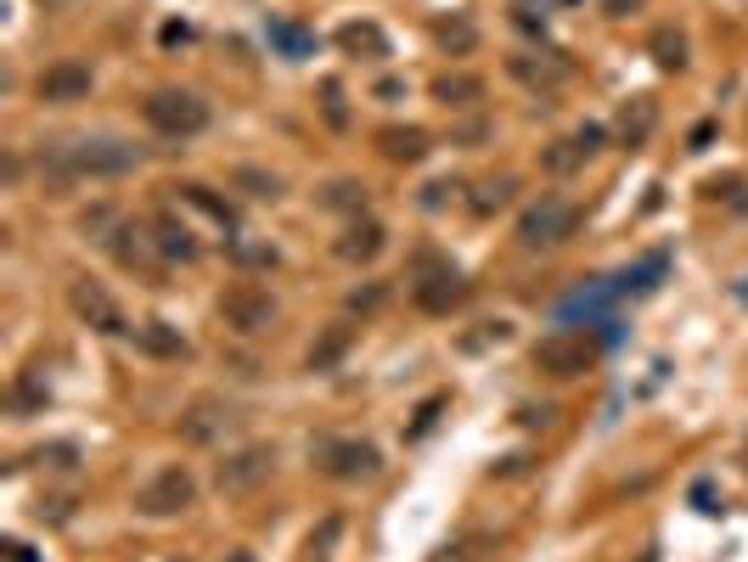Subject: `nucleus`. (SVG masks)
Wrapping results in <instances>:
<instances>
[{
  "label": "nucleus",
  "mask_w": 748,
  "mask_h": 562,
  "mask_svg": "<svg viewBox=\"0 0 748 562\" xmlns=\"http://www.w3.org/2000/svg\"><path fill=\"white\" fill-rule=\"evenodd\" d=\"M34 169L52 192H68L74 180H119L142 169V147L119 135H74V140H40Z\"/></svg>",
  "instance_id": "1"
},
{
  "label": "nucleus",
  "mask_w": 748,
  "mask_h": 562,
  "mask_svg": "<svg viewBox=\"0 0 748 562\" xmlns=\"http://www.w3.org/2000/svg\"><path fill=\"white\" fill-rule=\"evenodd\" d=\"M467 293H473V281H467L445 254L423 248V254L411 259V299H416V310H428V315H450V310H461V304H467Z\"/></svg>",
  "instance_id": "2"
},
{
  "label": "nucleus",
  "mask_w": 748,
  "mask_h": 562,
  "mask_svg": "<svg viewBox=\"0 0 748 562\" xmlns=\"http://www.w3.org/2000/svg\"><path fill=\"white\" fill-rule=\"evenodd\" d=\"M310 461H315V473L338 479V484H360V479L383 473V450L371 439H344V434H321L310 445Z\"/></svg>",
  "instance_id": "3"
},
{
  "label": "nucleus",
  "mask_w": 748,
  "mask_h": 562,
  "mask_svg": "<svg viewBox=\"0 0 748 562\" xmlns=\"http://www.w3.org/2000/svg\"><path fill=\"white\" fill-rule=\"evenodd\" d=\"M142 113H147V124H153L158 135H175V140H192V135L209 130V102L198 97V90L164 85V90H153V97L142 102Z\"/></svg>",
  "instance_id": "4"
},
{
  "label": "nucleus",
  "mask_w": 748,
  "mask_h": 562,
  "mask_svg": "<svg viewBox=\"0 0 748 562\" xmlns=\"http://www.w3.org/2000/svg\"><path fill=\"white\" fill-rule=\"evenodd\" d=\"M580 203H569V198H540V203H529L524 209V220H518V243L529 248V254H546V248H563L574 231H580Z\"/></svg>",
  "instance_id": "5"
},
{
  "label": "nucleus",
  "mask_w": 748,
  "mask_h": 562,
  "mask_svg": "<svg viewBox=\"0 0 748 562\" xmlns=\"http://www.w3.org/2000/svg\"><path fill=\"white\" fill-rule=\"evenodd\" d=\"M596 355H602V344L591 338V333H551V338H540L535 344V366L546 371V378H585V371L596 366Z\"/></svg>",
  "instance_id": "6"
},
{
  "label": "nucleus",
  "mask_w": 748,
  "mask_h": 562,
  "mask_svg": "<svg viewBox=\"0 0 748 562\" xmlns=\"http://www.w3.org/2000/svg\"><path fill=\"white\" fill-rule=\"evenodd\" d=\"M220 321L237 338H259V333H270V326H276V299L265 288H254V281H237V288L220 293Z\"/></svg>",
  "instance_id": "7"
},
{
  "label": "nucleus",
  "mask_w": 748,
  "mask_h": 562,
  "mask_svg": "<svg viewBox=\"0 0 748 562\" xmlns=\"http://www.w3.org/2000/svg\"><path fill=\"white\" fill-rule=\"evenodd\" d=\"M186 506H198V479L186 467H164L158 479H147L135 490V512L142 518H180Z\"/></svg>",
  "instance_id": "8"
},
{
  "label": "nucleus",
  "mask_w": 748,
  "mask_h": 562,
  "mask_svg": "<svg viewBox=\"0 0 748 562\" xmlns=\"http://www.w3.org/2000/svg\"><path fill=\"white\" fill-rule=\"evenodd\" d=\"M270 473H276V450H270V445H243V450H231V456L214 467V490H220L225 501H237V495H254Z\"/></svg>",
  "instance_id": "9"
},
{
  "label": "nucleus",
  "mask_w": 748,
  "mask_h": 562,
  "mask_svg": "<svg viewBox=\"0 0 748 562\" xmlns=\"http://www.w3.org/2000/svg\"><path fill=\"white\" fill-rule=\"evenodd\" d=\"M68 304H74V315L90 326V333H102V338H124V333H135V326H124V315H119L113 293L102 288L97 276H79L74 288H68Z\"/></svg>",
  "instance_id": "10"
},
{
  "label": "nucleus",
  "mask_w": 748,
  "mask_h": 562,
  "mask_svg": "<svg viewBox=\"0 0 748 562\" xmlns=\"http://www.w3.org/2000/svg\"><path fill=\"white\" fill-rule=\"evenodd\" d=\"M90 85H97V74H90L85 63H52V68L34 79V97L68 108V102H85V97H90Z\"/></svg>",
  "instance_id": "11"
},
{
  "label": "nucleus",
  "mask_w": 748,
  "mask_h": 562,
  "mask_svg": "<svg viewBox=\"0 0 748 562\" xmlns=\"http://www.w3.org/2000/svg\"><path fill=\"white\" fill-rule=\"evenodd\" d=\"M231 422H237V411H231L225 400H192L180 411V439L186 445H214V439H225Z\"/></svg>",
  "instance_id": "12"
},
{
  "label": "nucleus",
  "mask_w": 748,
  "mask_h": 562,
  "mask_svg": "<svg viewBox=\"0 0 748 562\" xmlns=\"http://www.w3.org/2000/svg\"><path fill=\"white\" fill-rule=\"evenodd\" d=\"M383 248H389V231H383V220H371V214L349 220V225H344V237L333 243V254H338L344 265H371Z\"/></svg>",
  "instance_id": "13"
},
{
  "label": "nucleus",
  "mask_w": 748,
  "mask_h": 562,
  "mask_svg": "<svg viewBox=\"0 0 748 562\" xmlns=\"http://www.w3.org/2000/svg\"><path fill=\"white\" fill-rule=\"evenodd\" d=\"M113 259H119L124 270L158 276V270H164V254H158V237H153V225H130V220H124V231L113 237Z\"/></svg>",
  "instance_id": "14"
},
{
  "label": "nucleus",
  "mask_w": 748,
  "mask_h": 562,
  "mask_svg": "<svg viewBox=\"0 0 748 562\" xmlns=\"http://www.w3.org/2000/svg\"><path fill=\"white\" fill-rule=\"evenodd\" d=\"M371 140H378V153H383L389 164H423L428 147H434V135H428L423 124H383Z\"/></svg>",
  "instance_id": "15"
},
{
  "label": "nucleus",
  "mask_w": 748,
  "mask_h": 562,
  "mask_svg": "<svg viewBox=\"0 0 748 562\" xmlns=\"http://www.w3.org/2000/svg\"><path fill=\"white\" fill-rule=\"evenodd\" d=\"M338 52L355 57V63H383V57H389V34L371 23V18H355V23L338 29Z\"/></svg>",
  "instance_id": "16"
},
{
  "label": "nucleus",
  "mask_w": 748,
  "mask_h": 562,
  "mask_svg": "<svg viewBox=\"0 0 748 562\" xmlns=\"http://www.w3.org/2000/svg\"><path fill=\"white\" fill-rule=\"evenodd\" d=\"M652 130H659V102L652 97H630L614 119V135H619V147H647Z\"/></svg>",
  "instance_id": "17"
},
{
  "label": "nucleus",
  "mask_w": 748,
  "mask_h": 562,
  "mask_svg": "<svg viewBox=\"0 0 748 562\" xmlns=\"http://www.w3.org/2000/svg\"><path fill=\"white\" fill-rule=\"evenodd\" d=\"M153 237H158V254H164V265H192L203 248H198V237H192V225L186 220H175L169 209L153 220Z\"/></svg>",
  "instance_id": "18"
},
{
  "label": "nucleus",
  "mask_w": 748,
  "mask_h": 562,
  "mask_svg": "<svg viewBox=\"0 0 748 562\" xmlns=\"http://www.w3.org/2000/svg\"><path fill=\"white\" fill-rule=\"evenodd\" d=\"M434 102H439V108H450V113H473V108L484 102V79H479V74L450 68V74H439V79H434Z\"/></svg>",
  "instance_id": "19"
},
{
  "label": "nucleus",
  "mask_w": 748,
  "mask_h": 562,
  "mask_svg": "<svg viewBox=\"0 0 748 562\" xmlns=\"http://www.w3.org/2000/svg\"><path fill=\"white\" fill-rule=\"evenodd\" d=\"M130 338H135V349L153 355V360H186V355H192V344H186L180 326H169V321H142Z\"/></svg>",
  "instance_id": "20"
},
{
  "label": "nucleus",
  "mask_w": 748,
  "mask_h": 562,
  "mask_svg": "<svg viewBox=\"0 0 748 562\" xmlns=\"http://www.w3.org/2000/svg\"><path fill=\"white\" fill-rule=\"evenodd\" d=\"M506 74L524 79L529 90H557L569 79V63L563 57H506Z\"/></svg>",
  "instance_id": "21"
},
{
  "label": "nucleus",
  "mask_w": 748,
  "mask_h": 562,
  "mask_svg": "<svg viewBox=\"0 0 748 562\" xmlns=\"http://www.w3.org/2000/svg\"><path fill=\"white\" fill-rule=\"evenodd\" d=\"M428 34H434V45H439L445 57H473V52H479V29L467 23L461 12H450V18H434V23H428Z\"/></svg>",
  "instance_id": "22"
},
{
  "label": "nucleus",
  "mask_w": 748,
  "mask_h": 562,
  "mask_svg": "<svg viewBox=\"0 0 748 562\" xmlns=\"http://www.w3.org/2000/svg\"><path fill=\"white\" fill-rule=\"evenodd\" d=\"M175 192H180V203H192L198 214H209L220 231H225V243L231 237H237V209H231L220 192H209V186H198V180H186V186H175Z\"/></svg>",
  "instance_id": "23"
},
{
  "label": "nucleus",
  "mask_w": 748,
  "mask_h": 562,
  "mask_svg": "<svg viewBox=\"0 0 748 562\" xmlns=\"http://www.w3.org/2000/svg\"><path fill=\"white\" fill-rule=\"evenodd\" d=\"M512 198H518V175H484L473 192H467V209H473L479 220H490V214H501Z\"/></svg>",
  "instance_id": "24"
},
{
  "label": "nucleus",
  "mask_w": 748,
  "mask_h": 562,
  "mask_svg": "<svg viewBox=\"0 0 748 562\" xmlns=\"http://www.w3.org/2000/svg\"><path fill=\"white\" fill-rule=\"evenodd\" d=\"M265 40H270L288 63L315 57V34H310V29H299V23H288V18H270V23H265Z\"/></svg>",
  "instance_id": "25"
},
{
  "label": "nucleus",
  "mask_w": 748,
  "mask_h": 562,
  "mask_svg": "<svg viewBox=\"0 0 748 562\" xmlns=\"http://www.w3.org/2000/svg\"><path fill=\"white\" fill-rule=\"evenodd\" d=\"M647 57L659 63L665 74H681V68H686V34H681L676 23H665V29H652V40H647Z\"/></svg>",
  "instance_id": "26"
},
{
  "label": "nucleus",
  "mask_w": 748,
  "mask_h": 562,
  "mask_svg": "<svg viewBox=\"0 0 748 562\" xmlns=\"http://www.w3.org/2000/svg\"><path fill=\"white\" fill-rule=\"evenodd\" d=\"M349 344H355V333H349V326H326V333L310 344L304 366H310V371H333V366L349 355Z\"/></svg>",
  "instance_id": "27"
},
{
  "label": "nucleus",
  "mask_w": 748,
  "mask_h": 562,
  "mask_svg": "<svg viewBox=\"0 0 748 562\" xmlns=\"http://www.w3.org/2000/svg\"><path fill=\"white\" fill-rule=\"evenodd\" d=\"M231 186H237L243 198H254V203L282 198V175H270V169H231Z\"/></svg>",
  "instance_id": "28"
},
{
  "label": "nucleus",
  "mask_w": 748,
  "mask_h": 562,
  "mask_svg": "<svg viewBox=\"0 0 748 562\" xmlns=\"http://www.w3.org/2000/svg\"><path fill=\"white\" fill-rule=\"evenodd\" d=\"M321 209H333V214H349V220H360L366 214V186L360 180H333L321 192Z\"/></svg>",
  "instance_id": "29"
},
{
  "label": "nucleus",
  "mask_w": 748,
  "mask_h": 562,
  "mask_svg": "<svg viewBox=\"0 0 748 562\" xmlns=\"http://www.w3.org/2000/svg\"><path fill=\"white\" fill-rule=\"evenodd\" d=\"M231 265H243V270H276V248L270 243H248V237H231L225 243Z\"/></svg>",
  "instance_id": "30"
},
{
  "label": "nucleus",
  "mask_w": 748,
  "mask_h": 562,
  "mask_svg": "<svg viewBox=\"0 0 748 562\" xmlns=\"http://www.w3.org/2000/svg\"><path fill=\"white\" fill-rule=\"evenodd\" d=\"M490 557V535H461V540H445L428 562H484Z\"/></svg>",
  "instance_id": "31"
},
{
  "label": "nucleus",
  "mask_w": 748,
  "mask_h": 562,
  "mask_svg": "<svg viewBox=\"0 0 748 562\" xmlns=\"http://www.w3.org/2000/svg\"><path fill=\"white\" fill-rule=\"evenodd\" d=\"M445 405H450V394H428L423 405H416V416H411V428H405V439L416 445V439H428L434 428H439V416H445Z\"/></svg>",
  "instance_id": "32"
},
{
  "label": "nucleus",
  "mask_w": 748,
  "mask_h": 562,
  "mask_svg": "<svg viewBox=\"0 0 748 562\" xmlns=\"http://www.w3.org/2000/svg\"><path fill=\"white\" fill-rule=\"evenodd\" d=\"M321 119L333 130H349V102H344V85L338 79H321Z\"/></svg>",
  "instance_id": "33"
},
{
  "label": "nucleus",
  "mask_w": 748,
  "mask_h": 562,
  "mask_svg": "<svg viewBox=\"0 0 748 562\" xmlns=\"http://www.w3.org/2000/svg\"><path fill=\"white\" fill-rule=\"evenodd\" d=\"M540 164H546V175H574V169L585 164V153L574 147V135H569V140H551Z\"/></svg>",
  "instance_id": "34"
},
{
  "label": "nucleus",
  "mask_w": 748,
  "mask_h": 562,
  "mask_svg": "<svg viewBox=\"0 0 748 562\" xmlns=\"http://www.w3.org/2000/svg\"><path fill=\"white\" fill-rule=\"evenodd\" d=\"M344 540V518H321L315 529H310V540H304V551L310 557H333V546Z\"/></svg>",
  "instance_id": "35"
},
{
  "label": "nucleus",
  "mask_w": 748,
  "mask_h": 562,
  "mask_svg": "<svg viewBox=\"0 0 748 562\" xmlns=\"http://www.w3.org/2000/svg\"><path fill=\"white\" fill-rule=\"evenodd\" d=\"M383 299H389L383 281H366V288H355V293L344 299V310H349V315H371V310H383Z\"/></svg>",
  "instance_id": "36"
},
{
  "label": "nucleus",
  "mask_w": 748,
  "mask_h": 562,
  "mask_svg": "<svg viewBox=\"0 0 748 562\" xmlns=\"http://www.w3.org/2000/svg\"><path fill=\"white\" fill-rule=\"evenodd\" d=\"M40 524H68L74 518V495H52V501H40Z\"/></svg>",
  "instance_id": "37"
},
{
  "label": "nucleus",
  "mask_w": 748,
  "mask_h": 562,
  "mask_svg": "<svg viewBox=\"0 0 748 562\" xmlns=\"http://www.w3.org/2000/svg\"><path fill=\"white\" fill-rule=\"evenodd\" d=\"M506 338H512V326H506V321H484V333L461 338V349H484V344H506Z\"/></svg>",
  "instance_id": "38"
},
{
  "label": "nucleus",
  "mask_w": 748,
  "mask_h": 562,
  "mask_svg": "<svg viewBox=\"0 0 748 562\" xmlns=\"http://www.w3.org/2000/svg\"><path fill=\"white\" fill-rule=\"evenodd\" d=\"M74 456H79L74 445H40L29 461H45V467H74Z\"/></svg>",
  "instance_id": "39"
},
{
  "label": "nucleus",
  "mask_w": 748,
  "mask_h": 562,
  "mask_svg": "<svg viewBox=\"0 0 748 562\" xmlns=\"http://www.w3.org/2000/svg\"><path fill=\"white\" fill-rule=\"evenodd\" d=\"M456 192H461L456 180H434V186H423V209H445Z\"/></svg>",
  "instance_id": "40"
},
{
  "label": "nucleus",
  "mask_w": 748,
  "mask_h": 562,
  "mask_svg": "<svg viewBox=\"0 0 748 562\" xmlns=\"http://www.w3.org/2000/svg\"><path fill=\"white\" fill-rule=\"evenodd\" d=\"M602 140H607V130H602V124H580V130H574V147H580L585 158H591V153H602Z\"/></svg>",
  "instance_id": "41"
},
{
  "label": "nucleus",
  "mask_w": 748,
  "mask_h": 562,
  "mask_svg": "<svg viewBox=\"0 0 748 562\" xmlns=\"http://www.w3.org/2000/svg\"><path fill=\"white\" fill-rule=\"evenodd\" d=\"M710 198H732V203H743V175H726V180H710L704 186Z\"/></svg>",
  "instance_id": "42"
},
{
  "label": "nucleus",
  "mask_w": 748,
  "mask_h": 562,
  "mask_svg": "<svg viewBox=\"0 0 748 562\" xmlns=\"http://www.w3.org/2000/svg\"><path fill=\"white\" fill-rule=\"evenodd\" d=\"M641 7H647V0H602V12H607V18H636Z\"/></svg>",
  "instance_id": "43"
},
{
  "label": "nucleus",
  "mask_w": 748,
  "mask_h": 562,
  "mask_svg": "<svg viewBox=\"0 0 748 562\" xmlns=\"http://www.w3.org/2000/svg\"><path fill=\"white\" fill-rule=\"evenodd\" d=\"M686 140H692V153H704V147H710V140H715V124H697V130H692Z\"/></svg>",
  "instance_id": "44"
},
{
  "label": "nucleus",
  "mask_w": 748,
  "mask_h": 562,
  "mask_svg": "<svg viewBox=\"0 0 748 562\" xmlns=\"http://www.w3.org/2000/svg\"><path fill=\"white\" fill-rule=\"evenodd\" d=\"M378 97H383V102H400V97H405V79H383Z\"/></svg>",
  "instance_id": "45"
},
{
  "label": "nucleus",
  "mask_w": 748,
  "mask_h": 562,
  "mask_svg": "<svg viewBox=\"0 0 748 562\" xmlns=\"http://www.w3.org/2000/svg\"><path fill=\"white\" fill-rule=\"evenodd\" d=\"M692 501H697V512H721V506H715V490H710V484H697V490H692Z\"/></svg>",
  "instance_id": "46"
},
{
  "label": "nucleus",
  "mask_w": 748,
  "mask_h": 562,
  "mask_svg": "<svg viewBox=\"0 0 748 562\" xmlns=\"http://www.w3.org/2000/svg\"><path fill=\"white\" fill-rule=\"evenodd\" d=\"M186 40H192V29H186V23H169V29H164V45H186Z\"/></svg>",
  "instance_id": "47"
},
{
  "label": "nucleus",
  "mask_w": 748,
  "mask_h": 562,
  "mask_svg": "<svg viewBox=\"0 0 748 562\" xmlns=\"http://www.w3.org/2000/svg\"><path fill=\"white\" fill-rule=\"evenodd\" d=\"M7 557H12V562H34V557H29V546H23V540H7Z\"/></svg>",
  "instance_id": "48"
},
{
  "label": "nucleus",
  "mask_w": 748,
  "mask_h": 562,
  "mask_svg": "<svg viewBox=\"0 0 748 562\" xmlns=\"http://www.w3.org/2000/svg\"><path fill=\"white\" fill-rule=\"evenodd\" d=\"M40 7H45V12H63V7H74V0H40Z\"/></svg>",
  "instance_id": "49"
},
{
  "label": "nucleus",
  "mask_w": 748,
  "mask_h": 562,
  "mask_svg": "<svg viewBox=\"0 0 748 562\" xmlns=\"http://www.w3.org/2000/svg\"><path fill=\"white\" fill-rule=\"evenodd\" d=\"M641 562H659V546H647V551H641Z\"/></svg>",
  "instance_id": "50"
},
{
  "label": "nucleus",
  "mask_w": 748,
  "mask_h": 562,
  "mask_svg": "<svg viewBox=\"0 0 748 562\" xmlns=\"http://www.w3.org/2000/svg\"><path fill=\"white\" fill-rule=\"evenodd\" d=\"M737 299H748V281H743V288H737Z\"/></svg>",
  "instance_id": "51"
},
{
  "label": "nucleus",
  "mask_w": 748,
  "mask_h": 562,
  "mask_svg": "<svg viewBox=\"0 0 748 562\" xmlns=\"http://www.w3.org/2000/svg\"><path fill=\"white\" fill-rule=\"evenodd\" d=\"M743 456H748V450H743Z\"/></svg>",
  "instance_id": "52"
}]
</instances>
